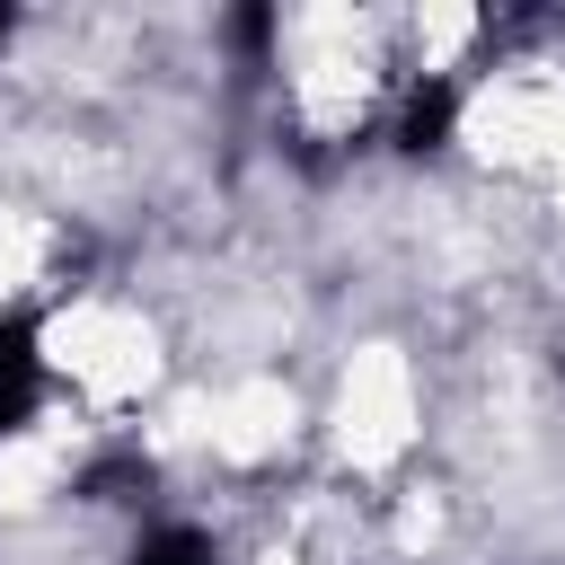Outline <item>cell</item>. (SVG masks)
Wrapping results in <instances>:
<instances>
[{
  "instance_id": "obj_6",
  "label": "cell",
  "mask_w": 565,
  "mask_h": 565,
  "mask_svg": "<svg viewBox=\"0 0 565 565\" xmlns=\"http://www.w3.org/2000/svg\"><path fill=\"white\" fill-rule=\"evenodd\" d=\"M9 35H18V9H9V0H0V44H9Z\"/></svg>"
},
{
  "instance_id": "obj_4",
  "label": "cell",
  "mask_w": 565,
  "mask_h": 565,
  "mask_svg": "<svg viewBox=\"0 0 565 565\" xmlns=\"http://www.w3.org/2000/svg\"><path fill=\"white\" fill-rule=\"evenodd\" d=\"M274 35H282V18H274L265 0H247V9H230V18H221V44H230L238 62H265V53H274Z\"/></svg>"
},
{
  "instance_id": "obj_5",
  "label": "cell",
  "mask_w": 565,
  "mask_h": 565,
  "mask_svg": "<svg viewBox=\"0 0 565 565\" xmlns=\"http://www.w3.org/2000/svg\"><path fill=\"white\" fill-rule=\"evenodd\" d=\"M79 494L88 503H132V494H150V459H97L79 477Z\"/></svg>"
},
{
  "instance_id": "obj_2",
  "label": "cell",
  "mask_w": 565,
  "mask_h": 565,
  "mask_svg": "<svg viewBox=\"0 0 565 565\" xmlns=\"http://www.w3.org/2000/svg\"><path fill=\"white\" fill-rule=\"evenodd\" d=\"M450 132H459V79H415L406 97H397V124H388V141L406 150V159H441L450 150Z\"/></svg>"
},
{
  "instance_id": "obj_7",
  "label": "cell",
  "mask_w": 565,
  "mask_h": 565,
  "mask_svg": "<svg viewBox=\"0 0 565 565\" xmlns=\"http://www.w3.org/2000/svg\"><path fill=\"white\" fill-rule=\"evenodd\" d=\"M556 371H565V353H556Z\"/></svg>"
},
{
  "instance_id": "obj_3",
  "label": "cell",
  "mask_w": 565,
  "mask_h": 565,
  "mask_svg": "<svg viewBox=\"0 0 565 565\" xmlns=\"http://www.w3.org/2000/svg\"><path fill=\"white\" fill-rule=\"evenodd\" d=\"M124 565H212V539L203 530H185V521H159V530H141L132 539V556Z\"/></svg>"
},
{
  "instance_id": "obj_1",
  "label": "cell",
  "mask_w": 565,
  "mask_h": 565,
  "mask_svg": "<svg viewBox=\"0 0 565 565\" xmlns=\"http://www.w3.org/2000/svg\"><path fill=\"white\" fill-rule=\"evenodd\" d=\"M44 406V318L35 309H0V441L26 433Z\"/></svg>"
}]
</instances>
